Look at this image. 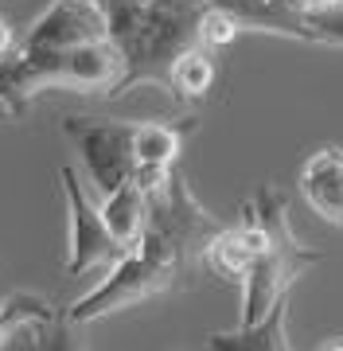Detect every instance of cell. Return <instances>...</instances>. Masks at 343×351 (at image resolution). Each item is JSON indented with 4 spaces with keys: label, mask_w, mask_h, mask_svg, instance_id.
Masks as SVG:
<instances>
[{
    "label": "cell",
    "mask_w": 343,
    "mask_h": 351,
    "mask_svg": "<svg viewBox=\"0 0 343 351\" xmlns=\"http://www.w3.org/2000/svg\"><path fill=\"white\" fill-rule=\"evenodd\" d=\"M51 316H55L51 301L39 297V293H12V297H4V301H0V348H4L20 328L36 324V320H51Z\"/></svg>",
    "instance_id": "14"
},
{
    "label": "cell",
    "mask_w": 343,
    "mask_h": 351,
    "mask_svg": "<svg viewBox=\"0 0 343 351\" xmlns=\"http://www.w3.org/2000/svg\"><path fill=\"white\" fill-rule=\"evenodd\" d=\"M320 351H343V336L328 339V343H324V348H320Z\"/></svg>",
    "instance_id": "21"
},
{
    "label": "cell",
    "mask_w": 343,
    "mask_h": 351,
    "mask_svg": "<svg viewBox=\"0 0 343 351\" xmlns=\"http://www.w3.org/2000/svg\"><path fill=\"white\" fill-rule=\"evenodd\" d=\"M102 219L110 226V234L117 239L121 250H133L144 234V219H149V191L137 180L121 184L117 191H110L102 203Z\"/></svg>",
    "instance_id": "11"
},
{
    "label": "cell",
    "mask_w": 343,
    "mask_h": 351,
    "mask_svg": "<svg viewBox=\"0 0 343 351\" xmlns=\"http://www.w3.org/2000/svg\"><path fill=\"white\" fill-rule=\"evenodd\" d=\"M39 324H43V320H36V324L20 328V332H16V336L8 339V343H4L0 351H43V336H39Z\"/></svg>",
    "instance_id": "16"
},
{
    "label": "cell",
    "mask_w": 343,
    "mask_h": 351,
    "mask_svg": "<svg viewBox=\"0 0 343 351\" xmlns=\"http://www.w3.org/2000/svg\"><path fill=\"white\" fill-rule=\"evenodd\" d=\"M105 36L121 55V78L110 98H121L140 82L168 86V66L179 51L199 43V12L160 0H102Z\"/></svg>",
    "instance_id": "2"
},
{
    "label": "cell",
    "mask_w": 343,
    "mask_h": 351,
    "mask_svg": "<svg viewBox=\"0 0 343 351\" xmlns=\"http://www.w3.org/2000/svg\"><path fill=\"white\" fill-rule=\"evenodd\" d=\"M238 20L227 12V8H215V4H207L203 12H199V47L207 51H218V47H230L234 39H238Z\"/></svg>",
    "instance_id": "15"
},
{
    "label": "cell",
    "mask_w": 343,
    "mask_h": 351,
    "mask_svg": "<svg viewBox=\"0 0 343 351\" xmlns=\"http://www.w3.org/2000/svg\"><path fill=\"white\" fill-rule=\"evenodd\" d=\"M211 351H292L289 343V297H281L257 324H238L234 332H211Z\"/></svg>",
    "instance_id": "10"
},
{
    "label": "cell",
    "mask_w": 343,
    "mask_h": 351,
    "mask_svg": "<svg viewBox=\"0 0 343 351\" xmlns=\"http://www.w3.org/2000/svg\"><path fill=\"white\" fill-rule=\"evenodd\" d=\"M121 78V55L110 39L75 43V47H16L0 63V101H8L20 117L43 90H75V94H114Z\"/></svg>",
    "instance_id": "3"
},
{
    "label": "cell",
    "mask_w": 343,
    "mask_h": 351,
    "mask_svg": "<svg viewBox=\"0 0 343 351\" xmlns=\"http://www.w3.org/2000/svg\"><path fill=\"white\" fill-rule=\"evenodd\" d=\"M250 207H254V215L266 226V250L257 254L250 274L242 277V320L238 324H257L281 297H289V289L312 265H320V250L305 246L296 239V230H292L285 191L273 188V184H262L257 195L250 199Z\"/></svg>",
    "instance_id": "4"
},
{
    "label": "cell",
    "mask_w": 343,
    "mask_h": 351,
    "mask_svg": "<svg viewBox=\"0 0 343 351\" xmlns=\"http://www.w3.org/2000/svg\"><path fill=\"white\" fill-rule=\"evenodd\" d=\"M301 195L331 226H343V149H316L301 168Z\"/></svg>",
    "instance_id": "9"
},
{
    "label": "cell",
    "mask_w": 343,
    "mask_h": 351,
    "mask_svg": "<svg viewBox=\"0 0 343 351\" xmlns=\"http://www.w3.org/2000/svg\"><path fill=\"white\" fill-rule=\"evenodd\" d=\"M133 129H137V121H117V117H82V113L63 117L66 141L78 149V156L90 172V184L102 195L129 184L133 172H137Z\"/></svg>",
    "instance_id": "5"
},
{
    "label": "cell",
    "mask_w": 343,
    "mask_h": 351,
    "mask_svg": "<svg viewBox=\"0 0 343 351\" xmlns=\"http://www.w3.org/2000/svg\"><path fill=\"white\" fill-rule=\"evenodd\" d=\"M266 250V226L254 215V207L246 203L242 219L234 226H218V234L207 242L203 250V269L223 277V281H242L250 274V265L257 262V254Z\"/></svg>",
    "instance_id": "8"
},
{
    "label": "cell",
    "mask_w": 343,
    "mask_h": 351,
    "mask_svg": "<svg viewBox=\"0 0 343 351\" xmlns=\"http://www.w3.org/2000/svg\"><path fill=\"white\" fill-rule=\"evenodd\" d=\"M94 39H110L102 0H51L36 16V24L16 39V47H75V43H94Z\"/></svg>",
    "instance_id": "7"
},
{
    "label": "cell",
    "mask_w": 343,
    "mask_h": 351,
    "mask_svg": "<svg viewBox=\"0 0 343 351\" xmlns=\"http://www.w3.org/2000/svg\"><path fill=\"white\" fill-rule=\"evenodd\" d=\"M289 8L305 16H324V12H343V0H285Z\"/></svg>",
    "instance_id": "17"
},
{
    "label": "cell",
    "mask_w": 343,
    "mask_h": 351,
    "mask_svg": "<svg viewBox=\"0 0 343 351\" xmlns=\"http://www.w3.org/2000/svg\"><path fill=\"white\" fill-rule=\"evenodd\" d=\"M215 86V59H211V51L207 47H188L176 55V63L168 66V94L176 101H199L211 94Z\"/></svg>",
    "instance_id": "13"
},
{
    "label": "cell",
    "mask_w": 343,
    "mask_h": 351,
    "mask_svg": "<svg viewBox=\"0 0 343 351\" xmlns=\"http://www.w3.org/2000/svg\"><path fill=\"white\" fill-rule=\"evenodd\" d=\"M160 4H179V8H207V0H160Z\"/></svg>",
    "instance_id": "19"
},
{
    "label": "cell",
    "mask_w": 343,
    "mask_h": 351,
    "mask_svg": "<svg viewBox=\"0 0 343 351\" xmlns=\"http://www.w3.org/2000/svg\"><path fill=\"white\" fill-rule=\"evenodd\" d=\"M59 180H63V191H66V211H71V258H66V274L78 277V274L98 269V265H114L125 250L110 234V226L102 219V207L90 203L75 168L63 164Z\"/></svg>",
    "instance_id": "6"
},
{
    "label": "cell",
    "mask_w": 343,
    "mask_h": 351,
    "mask_svg": "<svg viewBox=\"0 0 343 351\" xmlns=\"http://www.w3.org/2000/svg\"><path fill=\"white\" fill-rule=\"evenodd\" d=\"M188 129L191 125H172V121H137V129H133L137 168H153V172L176 168V156L183 149V133Z\"/></svg>",
    "instance_id": "12"
},
{
    "label": "cell",
    "mask_w": 343,
    "mask_h": 351,
    "mask_svg": "<svg viewBox=\"0 0 343 351\" xmlns=\"http://www.w3.org/2000/svg\"><path fill=\"white\" fill-rule=\"evenodd\" d=\"M12 51H16V32H12V24H8V20L0 16V63H4V59H8Z\"/></svg>",
    "instance_id": "18"
},
{
    "label": "cell",
    "mask_w": 343,
    "mask_h": 351,
    "mask_svg": "<svg viewBox=\"0 0 343 351\" xmlns=\"http://www.w3.org/2000/svg\"><path fill=\"white\" fill-rule=\"evenodd\" d=\"M16 117H20V113H16L8 101H0V121H16Z\"/></svg>",
    "instance_id": "20"
},
{
    "label": "cell",
    "mask_w": 343,
    "mask_h": 351,
    "mask_svg": "<svg viewBox=\"0 0 343 351\" xmlns=\"http://www.w3.org/2000/svg\"><path fill=\"white\" fill-rule=\"evenodd\" d=\"M218 226L223 223L195 199L188 176L172 172L156 191H149V219L140 242L121 254L102 285L78 297L63 316L71 324H90L183 285L191 274L203 269V250L218 234Z\"/></svg>",
    "instance_id": "1"
}]
</instances>
